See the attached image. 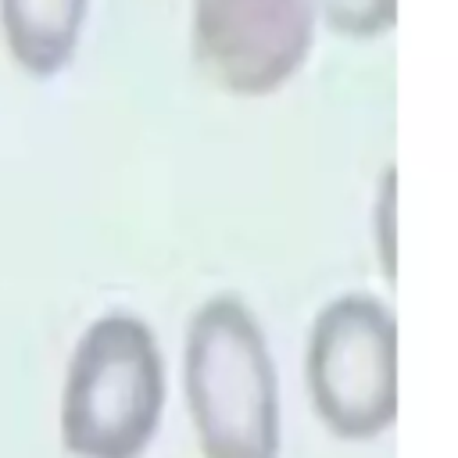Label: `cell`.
Here are the masks:
<instances>
[{
    "mask_svg": "<svg viewBox=\"0 0 458 458\" xmlns=\"http://www.w3.org/2000/svg\"><path fill=\"white\" fill-rule=\"evenodd\" d=\"M182 386L204 458H279V379L254 311L204 301L182 347Z\"/></svg>",
    "mask_w": 458,
    "mask_h": 458,
    "instance_id": "1",
    "label": "cell"
},
{
    "mask_svg": "<svg viewBox=\"0 0 458 458\" xmlns=\"http://www.w3.org/2000/svg\"><path fill=\"white\" fill-rule=\"evenodd\" d=\"M165 411V361L150 326L100 315L75 344L61 390V444L72 458H140Z\"/></svg>",
    "mask_w": 458,
    "mask_h": 458,
    "instance_id": "2",
    "label": "cell"
},
{
    "mask_svg": "<svg viewBox=\"0 0 458 458\" xmlns=\"http://www.w3.org/2000/svg\"><path fill=\"white\" fill-rule=\"evenodd\" d=\"M304 383L315 415L340 440H372L397 419V322L369 297L329 301L308 333Z\"/></svg>",
    "mask_w": 458,
    "mask_h": 458,
    "instance_id": "3",
    "label": "cell"
},
{
    "mask_svg": "<svg viewBox=\"0 0 458 458\" xmlns=\"http://www.w3.org/2000/svg\"><path fill=\"white\" fill-rule=\"evenodd\" d=\"M311 0H193L197 68L225 93H276L308 57Z\"/></svg>",
    "mask_w": 458,
    "mask_h": 458,
    "instance_id": "4",
    "label": "cell"
},
{
    "mask_svg": "<svg viewBox=\"0 0 458 458\" xmlns=\"http://www.w3.org/2000/svg\"><path fill=\"white\" fill-rule=\"evenodd\" d=\"M89 0H0V29L11 57L29 75H57L79 43Z\"/></svg>",
    "mask_w": 458,
    "mask_h": 458,
    "instance_id": "5",
    "label": "cell"
},
{
    "mask_svg": "<svg viewBox=\"0 0 458 458\" xmlns=\"http://www.w3.org/2000/svg\"><path fill=\"white\" fill-rule=\"evenodd\" d=\"M311 7H318L333 32L354 39L383 36L397 21V0H311Z\"/></svg>",
    "mask_w": 458,
    "mask_h": 458,
    "instance_id": "6",
    "label": "cell"
},
{
    "mask_svg": "<svg viewBox=\"0 0 458 458\" xmlns=\"http://www.w3.org/2000/svg\"><path fill=\"white\" fill-rule=\"evenodd\" d=\"M394 165L383 172L379 179V193H376V208H372V240L383 261L386 279H394Z\"/></svg>",
    "mask_w": 458,
    "mask_h": 458,
    "instance_id": "7",
    "label": "cell"
}]
</instances>
